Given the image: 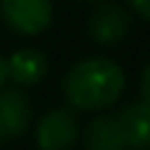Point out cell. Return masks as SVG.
Segmentation results:
<instances>
[{
    "label": "cell",
    "instance_id": "cell-2",
    "mask_svg": "<svg viewBox=\"0 0 150 150\" xmlns=\"http://www.w3.org/2000/svg\"><path fill=\"white\" fill-rule=\"evenodd\" d=\"M0 11L5 24L18 34H40L53 21V3L50 0H0Z\"/></svg>",
    "mask_w": 150,
    "mask_h": 150
},
{
    "label": "cell",
    "instance_id": "cell-8",
    "mask_svg": "<svg viewBox=\"0 0 150 150\" xmlns=\"http://www.w3.org/2000/svg\"><path fill=\"white\" fill-rule=\"evenodd\" d=\"M84 145L87 150H127V140L119 124V116L103 113L90 121L84 132Z\"/></svg>",
    "mask_w": 150,
    "mask_h": 150
},
{
    "label": "cell",
    "instance_id": "cell-12",
    "mask_svg": "<svg viewBox=\"0 0 150 150\" xmlns=\"http://www.w3.org/2000/svg\"><path fill=\"white\" fill-rule=\"evenodd\" d=\"M3 140H8V137H5V129H3V124H0V145H3Z\"/></svg>",
    "mask_w": 150,
    "mask_h": 150
},
{
    "label": "cell",
    "instance_id": "cell-10",
    "mask_svg": "<svg viewBox=\"0 0 150 150\" xmlns=\"http://www.w3.org/2000/svg\"><path fill=\"white\" fill-rule=\"evenodd\" d=\"M148 79H150V69L142 71V82H140V95H142V100L148 103Z\"/></svg>",
    "mask_w": 150,
    "mask_h": 150
},
{
    "label": "cell",
    "instance_id": "cell-4",
    "mask_svg": "<svg viewBox=\"0 0 150 150\" xmlns=\"http://www.w3.org/2000/svg\"><path fill=\"white\" fill-rule=\"evenodd\" d=\"M87 29H90V37L95 42H100V45H116V42H121L129 34L132 16L119 3H103V5H98L92 11Z\"/></svg>",
    "mask_w": 150,
    "mask_h": 150
},
{
    "label": "cell",
    "instance_id": "cell-6",
    "mask_svg": "<svg viewBox=\"0 0 150 150\" xmlns=\"http://www.w3.org/2000/svg\"><path fill=\"white\" fill-rule=\"evenodd\" d=\"M5 69L16 84L32 87V84L42 82V76L47 74V58L37 47H21L11 58H5Z\"/></svg>",
    "mask_w": 150,
    "mask_h": 150
},
{
    "label": "cell",
    "instance_id": "cell-3",
    "mask_svg": "<svg viewBox=\"0 0 150 150\" xmlns=\"http://www.w3.org/2000/svg\"><path fill=\"white\" fill-rule=\"evenodd\" d=\"M34 137L40 150H69L79 137V121L71 111L55 108L37 121Z\"/></svg>",
    "mask_w": 150,
    "mask_h": 150
},
{
    "label": "cell",
    "instance_id": "cell-7",
    "mask_svg": "<svg viewBox=\"0 0 150 150\" xmlns=\"http://www.w3.org/2000/svg\"><path fill=\"white\" fill-rule=\"evenodd\" d=\"M148 103L140 100V103H129L127 108H121L116 116H119V124H121V132H124V140H127V148L132 150H145L150 142V124H148Z\"/></svg>",
    "mask_w": 150,
    "mask_h": 150
},
{
    "label": "cell",
    "instance_id": "cell-13",
    "mask_svg": "<svg viewBox=\"0 0 150 150\" xmlns=\"http://www.w3.org/2000/svg\"><path fill=\"white\" fill-rule=\"evenodd\" d=\"M84 3H100V0H84Z\"/></svg>",
    "mask_w": 150,
    "mask_h": 150
},
{
    "label": "cell",
    "instance_id": "cell-9",
    "mask_svg": "<svg viewBox=\"0 0 150 150\" xmlns=\"http://www.w3.org/2000/svg\"><path fill=\"white\" fill-rule=\"evenodd\" d=\"M129 8L140 18H150V0H129Z\"/></svg>",
    "mask_w": 150,
    "mask_h": 150
},
{
    "label": "cell",
    "instance_id": "cell-1",
    "mask_svg": "<svg viewBox=\"0 0 150 150\" xmlns=\"http://www.w3.org/2000/svg\"><path fill=\"white\" fill-rule=\"evenodd\" d=\"M127 87V76L119 63L108 58L76 61L63 76V95L76 111H105Z\"/></svg>",
    "mask_w": 150,
    "mask_h": 150
},
{
    "label": "cell",
    "instance_id": "cell-5",
    "mask_svg": "<svg viewBox=\"0 0 150 150\" xmlns=\"http://www.w3.org/2000/svg\"><path fill=\"white\" fill-rule=\"evenodd\" d=\"M29 119H32V108H29L26 95L21 90L0 87V124L5 129V137L8 140L21 137L29 127Z\"/></svg>",
    "mask_w": 150,
    "mask_h": 150
},
{
    "label": "cell",
    "instance_id": "cell-11",
    "mask_svg": "<svg viewBox=\"0 0 150 150\" xmlns=\"http://www.w3.org/2000/svg\"><path fill=\"white\" fill-rule=\"evenodd\" d=\"M5 79H8V69H5V58H3V53H0V87L5 84Z\"/></svg>",
    "mask_w": 150,
    "mask_h": 150
}]
</instances>
